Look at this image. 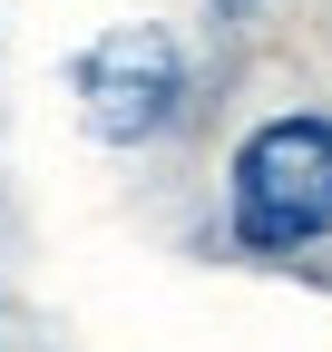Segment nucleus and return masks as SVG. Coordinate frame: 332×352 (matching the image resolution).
Returning a JSON list of instances; mask_svg holds the SVG:
<instances>
[{
    "label": "nucleus",
    "instance_id": "f257e3e1",
    "mask_svg": "<svg viewBox=\"0 0 332 352\" xmlns=\"http://www.w3.org/2000/svg\"><path fill=\"white\" fill-rule=\"evenodd\" d=\"M235 235L254 254H294L332 235V118H264L225 176Z\"/></svg>",
    "mask_w": 332,
    "mask_h": 352
},
{
    "label": "nucleus",
    "instance_id": "f03ea898",
    "mask_svg": "<svg viewBox=\"0 0 332 352\" xmlns=\"http://www.w3.org/2000/svg\"><path fill=\"white\" fill-rule=\"evenodd\" d=\"M186 108V50H176V30H156V20H128V30H108L78 50V118H88V138L108 147H147L166 138Z\"/></svg>",
    "mask_w": 332,
    "mask_h": 352
},
{
    "label": "nucleus",
    "instance_id": "7ed1b4c3",
    "mask_svg": "<svg viewBox=\"0 0 332 352\" xmlns=\"http://www.w3.org/2000/svg\"><path fill=\"white\" fill-rule=\"evenodd\" d=\"M215 10H254V0H215Z\"/></svg>",
    "mask_w": 332,
    "mask_h": 352
}]
</instances>
